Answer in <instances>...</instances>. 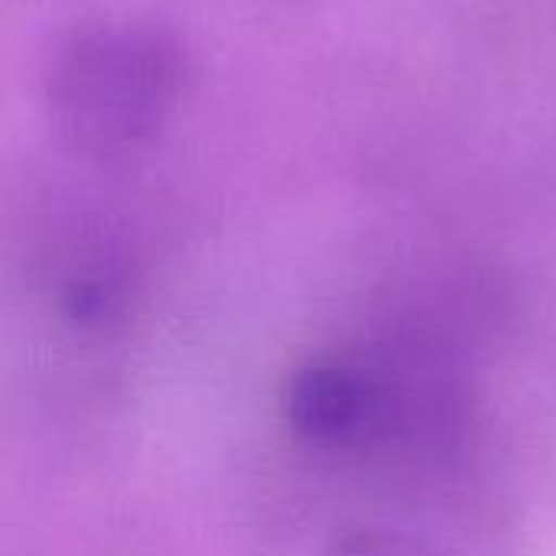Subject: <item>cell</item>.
I'll return each mask as SVG.
<instances>
[{"label": "cell", "mask_w": 556, "mask_h": 556, "mask_svg": "<svg viewBox=\"0 0 556 556\" xmlns=\"http://www.w3.org/2000/svg\"><path fill=\"white\" fill-rule=\"evenodd\" d=\"M381 384L349 362H313L287 394V417L296 433L319 446L362 443L381 424Z\"/></svg>", "instance_id": "cell-2"}, {"label": "cell", "mask_w": 556, "mask_h": 556, "mask_svg": "<svg viewBox=\"0 0 556 556\" xmlns=\"http://www.w3.org/2000/svg\"><path fill=\"white\" fill-rule=\"evenodd\" d=\"M182 75V52L169 33L134 20L85 23L49 55V127L81 156L130 153L166 124Z\"/></svg>", "instance_id": "cell-1"}, {"label": "cell", "mask_w": 556, "mask_h": 556, "mask_svg": "<svg viewBox=\"0 0 556 556\" xmlns=\"http://www.w3.org/2000/svg\"><path fill=\"white\" fill-rule=\"evenodd\" d=\"M329 556H430L427 551L414 547L410 541L391 538V534H358L342 541Z\"/></svg>", "instance_id": "cell-3"}]
</instances>
